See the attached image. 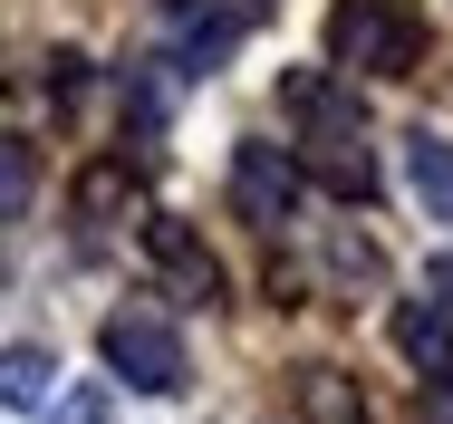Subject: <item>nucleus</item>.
I'll use <instances>...</instances> for the list:
<instances>
[{"instance_id": "f257e3e1", "label": "nucleus", "mask_w": 453, "mask_h": 424, "mask_svg": "<svg viewBox=\"0 0 453 424\" xmlns=\"http://www.w3.org/2000/svg\"><path fill=\"white\" fill-rule=\"evenodd\" d=\"M280 106L299 116V165L319 173L338 203H366V193H376V145H366L357 96L328 78V68H289V78H280Z\"/></svg>"}, {"instance_id": "f03ea898", "label": "nucleus", "mask_w": 453, "mask_h": 424, "mask_svg": "<svg viewBox=\"0 0 453 424\" xmlns=\"http://www.w3.org/2000/svg\"><path fill=\"white\" fill-rule=\"evenodd\" d=\"M328 58L357 68V78H415L425 19L395 10V0H338V10H328Z\"/></svg>"}, {"instance_id": "7ed1b4c3", "label": "nucleus", "mask_w": 453, "mask_h": 424, "mask_svg": "<svg viewBox=\"0 0 453 424\" xmlns=\"http://www.w3.org/2000/svg\"><path fill=\"white\" fill-rule=\"evenodd\" d=\"M96 347H106V366H116L135 396H174L183 376H193V366H183V338L155 319V309H116V319L96 328Z\"/></svg>"}, {"instance_id": "20e7f679", "label": "nucleus", "mask_w": 453, "mask_h": 424, "mask_svg": "<svg viewBox=\"0 0 453 424\" xmlns=\"http://www.w3.org/2000/svg\"><path fill=\"white\" fill-rule=\"evenodd\" d=\"M145 260H155V280H165L174 299H193V309H212V299H222V260L203 251V232L174 222V212H155V222H145Z\"/></svg>"}, {"instance_id": "39448f33", "label": "nucleus", "mask_w": 453, "mask_h": 424, "mask_svg": "<svg viewBox=\"0 0 453 424\" xmlns=\"http://www.w3.org/2000/svg\"><path fill=\"white\" fill-rule=\"evenodd\" d=\"M232 203H242V222L280 232V222L299 212V165H289L280 145H242V155H232Z\"/></svg>"}, {"instance_id": "423d86ee", "label": "nucleus", "mask_w": 453, "mask_h": 424, "mask_svg": "<svg viewBox=\"0 0 453 424\" xmlns=\"http://www.w3.org/2000/svg\"><path fill=\"white\" fill-rule=\"evenodd\" d=\"M395 357L425 366V376L453 366V309H444V299H405V309H395Z\"/></svg>"}, {"instance_id": "0eeeda50", "label": "nucleus", "mask_w": 453, "mask_h": 424, "mask_svg": "<svg viewBox=\"0 0 453 424\" xmlns=\"http://www.w3.org/2000/svg\"><path fill=\"white\" fill-rule=\"evenodd\" d=\"M405 183H415V203L434 212V222H453V145L425 126V135H405Z\"/></svg>"}, {"instance_id": "6e6552de", "label": "nucleus", "mask_w": 453, "mask_h": 424, "mask_svg": "<svg viewBox=\"0 0 453 424\" xmlns=\"http://www.w3.org/2000/svg\"><path fill=\"white\" fill-rule=\"evenodd\" d=\"M299 415H309V424H376L366 396L338 376V366H299Z\"/></svg>"}, {"instance_id": "1a4fd4ad", "label": "nucleus", "mask_w": 453, "mask_h": 424, "mask_svg": "<svg viewBox=\"0 0 453 424\" xmlns=\"http://www.w3.org/2000/svg\"><path fill=\"white\" fill-rule=\"evenodd\" d=\"M126 203H135V173H126V165H88V173H78V232H106Z\"/></svg>"}, {"instance_id": "9d476101", "label": "nucleus", "mask_w": 453, "mask_h": 424, "mask_svg": "<svg viewBox=\"0 0 453 424\" xmlns=\"http://www.w3.org/2000/svg\"><path fill=\"white\" fill-rule=\"evenodd\" d=\"M165 19L183 29V58H193V68H212V58L232 49V19H222V10H203V0H165Z\"/></svg>"}, {"instance_id": "9b49d317", "label": "nucleus", "mask_w": 453, "mask_h": 424, "mask_svg": "<svg viewBox=\"0 0 453 424\" xmlns=\"http://www.w3.org/2000/svg\"><path fill=\"white\" fill-rule=\"evenodd\" d=\"M49 347H0V405H49Z\"/></svg>"}, {"instance_id": "f8f14e48", "label": "nucleus", "mask_w": 453, "mask_h": 424, "mask_svg": "<svg viewBox=\"0 0 453 424\" xmlns=\"http://www.w3.org/2000/svg\"><path fill=\"white\" fill-rule=\"evenodd\" d=\"M29 193H39V145L29 135H0V222H19Z\"/></svg>"}, {"instance_id": "ddd939ff", "label": "nucleus", "mask_w": 453, "mask_h": 424, "mask_svg": "<svg viewBox=\"0 0 453 424\" xmlns=\"http://www.w3.org/2000/svg\"><path fill=\"white\" fill-rule=\"evenodd\" d=\"M415 424H453V386H444V376L425 386V405H415Z\"/></svg>"}]
</instances>
